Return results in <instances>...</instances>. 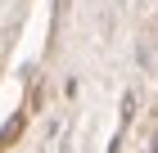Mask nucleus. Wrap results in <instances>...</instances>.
I'll return each mask as SVG.
<instances>
[{"mask_svg": "<svg viewBox=\"0 0 158 153\" xmlns=\"http://www.w3.org/2000/svg\"><path fill=\"white\" fill-rule=\"evenodd\" d=\"M154 45H158V32H154ZM154 63H158V54H154Z\"/></svg>", "mask_w": 158, "mask_h": 153, "instance_id": "nucleus-1", "label": "nucleus"}]
</instances>
